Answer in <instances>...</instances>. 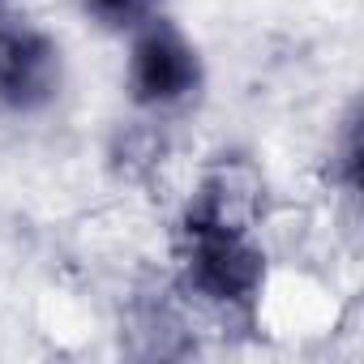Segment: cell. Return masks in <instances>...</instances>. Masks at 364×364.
<instances>
[{"label":"cell","instance_id":"1","mask_svg":"<svg viewBox=\"0 0 364 364\" xmlns=\"http://www.w3.org/2000/svg\"><path fill=\"white\" fill-rule=\"evenodd\" d=\"M176 270L189 296L240 321L257 317L270 283L262 240L215 189H202L176 223Z\"/></svg>","mask_w":364,"mask_h":364},{"label":"cell","instance_id":"2","mask_svg":"<svg viewBox=\"0 0 364 364\" xmlns=\"http://www.w3.org/2000/svg\"><path fill=\"white\" fill-rule=\"evenodd\" d=\"M124 95L146 116L189 112L206 95V56H202L198 39L167 9L129 35Z\"/></svg>","mask_w":364,"mask_h":364},{"label":"cell","instance_id":"3","mask_svg":"<svg viewBox=\"0 0 364 364\" xmlns=\"http://www.w3.org/2000/svg\"><path fill=\"white\" fill-rule=\"evenodd\" d=\"M65 82L69 60L60 39L14 14L0 26V107L9 116H43L60 103Z\"/></svg>","mask_w":364,"mask_h":364},{"label":"cell","instance_id":"4","mask_svg":"<svg viewBox=\"0 0 364 364\" xmlns=\"http://www.w3.org/2000/svg\"><path fill=\"white\" fill-rule=\"evenodd\" d=\"M77 9L90 26H99L103 35L129 39L133 31H141L150 18L163 14V0H77Z\"/></svg>","mask_w":364,"mask_h":364},{"label":"cell","instance_id":"5","mask_svg":"<svg viewBox=\"0 0 364 364\" xmlns=\"http://www.w3.org/2000/svg\"><path fill=\"white\" fill-rule=\"evenodd\" d=\"M14 18V0H0V26H5Z\"/></svg>","mask_w":364,"mask_h":364}]
</instances>
